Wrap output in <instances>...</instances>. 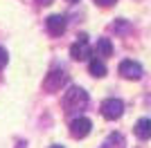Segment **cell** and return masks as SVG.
<instances>
[{
    "mask_svg": "<svg viewBox=\"0 0 151 148\" xmlns=\"http://www.w3.org/2000/svg\"><path fill=\"white\" fill-rule=\"evenodd\" d=\"M113 54V45L108 38H99L97 41V56H111Z\"/></svg>",
    "mask_w": 151,
    "mask_h": 148,
    "instance_id": "30bf717a",
    "label": "cell"
},
{
    "mask_svg": "<svg viewBox=\"0 0 151 148\" xmlns=\"http://www.w3.org/2000/svg\"><path fill=\"white\" fill-rule=\"evenodd\" d=\"M45 27H47V31H50L52 36H61L63 31H65V18H63L61 14H52L45 20Z\"/></svg>",
    "mask_w": 151,
    "mask_h": 148,
    "instance_id": "52a82bcc",
    "label": "cell"
},
{
    "mask_svg": "<svg viewBox=\"0 0 151 148\" xmlns=\"http://www.w3.org/2000/svg\"><path fill=\"white\" fill-rule=\"evenodd\" d=\"M65 83H68V74H65V72H59V70H54V72H50L47 76H45L43 88L47 90V92H57V90H61Z\"/></svg>",
    "mask_w": 151,
    "mask_h": 148,
    "instance_id": "3957f363",
    "label": "cell"
},
{
    "mask_svg": "<svg viewBox=\"0 0 151 148\" xmlns=\"http://www.w3.org/2000/svg\"><path fill=\"white\" fill-rule=\"evenodd\" d=\"M68 2H79V0H68Z\"/></svg>",
    "mask_w": 151,
    "mask_h": 148,
    "instance_id": "e0dca14e",
    "label": "cell"
},
{
    "mask_svg": "<svg viewBox=\"0 0 151 148\" xmlns=\"http://www.w3.org/2000/svg\"><path fill=\"white\" fill-rule=\"evenodd\" d=\"M120 74L124 76V79H133L138 81L140 76H142V65H140L138 61H131V58H126V61L120 63Z\"/></svg>",
    "mask_w": 151,
    "mask_h": 148,
    "instance_id": "8992f818",
    "label": "cell"
},
{
    "mask_svg": "<svg viewBox=\"0 0 151 148\" xmlns=\"http://www.w3.org/2000/svg\"><path fill=\"white\" fill-rule=\"evenodd\" d=\"M86 105H88V94L83 92L81 88H70L68 92L63 94V108L68 112L83 110Z\"/></svg>",
    "mask_w": 151,
    "mask_h": 148,
    "instance_id": "6da1fadb",
    "label": "cell"
},
{
    "mask_svg": "<svg viewBox=\"0 0 151 148\" xmlns=\"http://www.w3.org/2000/svg\"><path fill=\"white\" fill-rule=\"evenodd\" d=\"M88 70H90V74H93V76H104V74H106V65H104L99 58H90Z\"/></svg>",
    "mask_w": 151,
    "mask_h": 148,
    "instance_id": "8fae6325",
    "label": "cell"
},
{
    "mask_svg": "<svg viewBox=\"0 0 151 148\" xmlns=\"http://www.w3.org/2000/svg\"><path fill=\"white\" fill-rule=\"evenodd\" d=\"M95 2H97L99 7H111V5H115L117 0H95Z\"/></svg>",
    "mask_w": 151,
    "mask_h": 148,
    "instance_id": "5bb4252c",
    "label": "cell"
},
{
    "mask_svg": "<svg viewBox=\"0 0 151 148\" xmlns=\"http://www.w3.org/2000/svg\"><path fill=\"white\" fill-rule=\"evenodd\" d=\"M113 31H117V34H124V31H129V23H126L124 18L115 20V23H113Z\"/></svg>",
    "mask_w": 151,
    "mask_h": 148,
    "instance_id": "7c38bea8",
    "label": "cell"
},
{
    "mask_svg": "<svg viewBox=\"0 0 151 148\" xmlns=\"http://www.w3.org/2000/svg\"><path fill=\"white\" fill-rule=\"evenodd\" d=\"M50 148H63V146H50Z\"/></svg>",
    "mask_w": 151,
    "mask_h": 148,
    "instance_id": "2e32d148",
    "label": "cell"
},
{
    "mask_svg": "<svg viewBox=\"0 0 151 148\" xmlns=\"http://www.w3.org/2000/svg\"><path fill=\"white\" fill-rule=\"evenodd\" d=\"M36 2H41V5H52V0H36Z\"/></svg>",
    "mask_w": 151,
    "mask_h": 148,
    "instance_id": "9a60e30c",
    "label": "cell"
},
{
    "mask_svg": "<svg viewBox=\"0 0 151 148\" xmlns=\"http://www.w3.org/2000/svg\"><path fill=\"white\" fill-rule=\"evenodd\" d=\"M122 112H124V103H122L120 99H106L104 103H101V115L106 119H120Z\"/></svg>",
    "mask_w": 151,
    "mask_h": 148,
    "instance_id": "277c9868",
    "label": "cell"
},
{
    "mask_svg": "<svg viewBox=\"0 0 151 148\" xmlns=\"http://www.w3.org/2000/svg\"><path fill=\"white\" fill-rule=\"evenodd\" d=\"M70 56H72L75 61H88L90 56H93V47L88 45V36H86V34L77 36V41L72 43V47H70Z\"/></svg>",
    "mask_w": 151,
    "mask_h": 148,
    "instance_id": "7a4b0ae2",
    "label": "cell"
},
{
    "mask_svg": "<svg viewBox=\"0 0 151 148\" xmlns=\"http://www.w3.org/2000/svg\"><path fill=\"white\" fill-rule=\"evenodd\" d=\"M135 137L138 139H142V142H147V139H151V119H140L138 123H135Z\"/></svg>",
    "mask_w": 151,
    "mask_h": 148,
    "instance_id": "ba28073f",
    "label": "cell"
},
{
    "mask_svg": "<svg viewBox=\"0 0 151 148\" xmlns=\"http://www.w3.org/2000/svg\"><path fill=\"white\" fill-rule=\"evenodd\" d=\"M90 128H93V121L86 119V117H79V119H72V121H70V135L77 137V139L88 137Z\"/></svg>",
    "mask_w": 151,
    "mask_h": 148,
    "instance_id": "5b68a950",
    "label": "cell"
},
{
    "mask_svg": "<svg viewBox=\"0 0 151 148\" xmlns=\"http://www.w3.org/2000/svg\"><path fill=\"white\" fill-rule=\"evenodd\" d=\"M7 65V49L5 47H0V70Z\"/></svg>",
    "mask_w": 151,
    "mask_h": 148,
    "instance_id": "4fadbf2b",
    "label": "cell"
},
{
    "mask_svg": "<svg viewBox=\"0 0 151 148\" xmlns=\"http://www.w3.org/2000/svg\"><path fill=\"white\" fill-rule=\"evenodd\" d=\"M104 148H124V137L120 132H111L104 142Z\"/></svg>",
    "mask_w": 151,
    "mask_h": 148,
    "instance_id": "9c48e42d",
    "label": "cell"
}]
</instances>
